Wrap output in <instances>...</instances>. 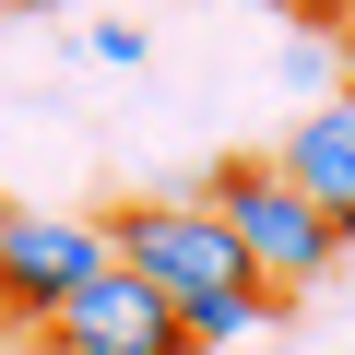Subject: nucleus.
Here are the masks:
<instances>
[{
	"label": "nucleus",
	"instance_id": "1",
	"mask_svg": "<svg viewBox=\"0 0 355 355\" xmlns=\"http://www.w3.org/2000/svg\"><path fill=\"white\" fill-rule=\"evenodd\" d=\"M107 261L119 272H142L154 296H166V320H178V343L190 355H214V343H249L284 296L237 261V237L214 225V202L202 190H166V202H119V225H107Z\"/></svg>",
	"mask_w": 355,
	"mask_h": 355
},
{
	"label": "nucleus",
	"instance_id": "2",
	"mask_svg": "<svg viewBox=\"0 0 355 355\" xmlns=\"http://www.w3.org/2000/svg\"><path fill=\"white\" fill-rule=\"evenodd\" d=\"M202 202H214V225L237 237V261H249L272 296H308V284L343 261V249H331V225L296 202V178H284L272 154H237V166H214V178H202Z\"/></svg>",
	"mask_w": 355,
	"mask_h": 355
},
{
	"label": "nucleus",
	"instance_id": "3",
	"mask_svg": "<svg viewBox=\"0 0 355 355\" xmlns=\"http://www.w3.org/2000/svg\"><path fill=\"white\" fill-rule=\"evenodd\" d=\"M95 272H107V225H71V214H12L0 225V320L48 331Z\"/></svg>",
	"mask_w": 355,
	"mask_h": 355
},
{
	"label": "nucleus",
	"instance_id": "4",
	"mask_svg": "<svg viewBox=\"0 0 355 355\" xmlns=\"http://www.w3.org/2000/svg\"><path fill=\"white\" fill-rule=\"evenodd\" d=\"M48 355H178V320H166V296L142 284V272H95L60 320H48Z\"/></svg>",
	"mask_w": 355,
	"mask_h": 355
},
{
	"label": "nucleus",
	"instance_id": "5",
	"mask_svg": "<svg viewBox=\"0 0 355 355\" xmlns=\"http://www.w3.org/2000/svg\"><path fill=\"white\" fill-rule=\"evenodd\" d=\"M272 166L296 178V202L331 225V249H355V95H308V119L284 130Z\"/></svg>",
	"mask_w": 355,
	"mask_h": 355
},
{
	"label": "nucleus",
	"instance_id": "6",
	"mask_svg": "<svg viewBox=\"0 0 355 355\" xmlns=\"http://www.w3.org/2000/svg\"><path fill=\"white\" fill-rule=\"evenodd\" d=\"M95 71H142V24H95Z\"/></svg>",
	"mask_w": 355,
	"mask_h": 355
},
{
	"label": "nucleus",
	"instance_id": "7",
	"mask_svg": "<svg viewBox=\"0 0 355 355\" xmlns=\"http://www.w3.org/2000/svg\"><path fill=\"white\" fill-rule=\"evenodd\" d=\"M284 12H308V24H331V36H343V24H355V0H284Z\"/></svg>",
	"mask_w": 355,
	"mask_h": 355
},
{
	"label": "nucleus",
	"instance_id": "8",
	"mask_svg": "<svg viewBox=\"0 0 355 355\" xmlns=\"http://www.w3.org/2000/svg\"><path fill=\"white\" fill-rule=\"evenodd\" d=\"M0 12H71V0H0Z\"/></svg>",
	"mask_w": 355,
	"mask_h": 355
},
{
	"label": "nucleus",
	"instance_id": "9",
	"mask_svg": "<svg viewBox=\"0 0 355 355\" xmlns=\"http://www.w3.org/2000/svg\"><path fill=\"white\" fill-rule=\"evenodd\" d=\"M12 214H24V202H12V190H0V225H12Z\"/></svg>",
	"mask_w": 355,
	"mask_h": 355
},
{
	"label": "nucleus",
	"instance_id": "10",
	"mask_svg": "<svg viewBox=\"0 0 355 355\" xmlns=\"http://www.w3.org/2000/svg\"><path fill=\"white\" fill-rule=\"evenodd\" d=\"M343 48H355V24H343Z\"/></svg>",
	"mask_w": 355,
	"mask_h": 355
},
{
	"label": "nucleus",
	"instance_id": "11",
	"mask_svg": "<svg viewBox=\"0 0 355 355\" xmlns=\"http://www.w3.org/2000/svg\"><path fill=\"white\" fill-rule=\"evenodd\" d=\"M178 355H190V343H178Z\"/></svg>",
	"mask_w": 355,
	"mask_h": 355
}]
</instances>
